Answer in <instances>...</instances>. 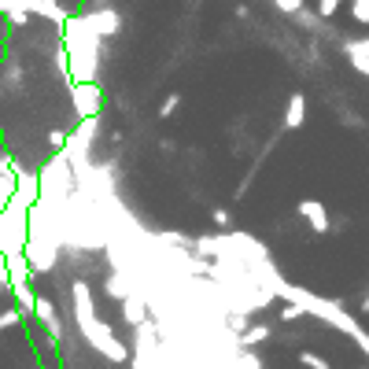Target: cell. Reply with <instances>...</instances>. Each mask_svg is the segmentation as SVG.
Returning a JSON list of instances; mask_svg holds the SVG:
<instances>
[{"instance_id":"cell-24","label":"cell","mask_w":369,"mask_h":369,"mask_svg":"<svg viewBox=\"0 0 369 369\" xmlns=\"http://www.w3.org/2000/svg\"><path fill=\"white\" fill-rule=\"evenodd\" d=\"M63 144H67V129H49V148H63Z\"/></svg>"},{"instance_id":"cell-12","label":"cell","mask_w":369,"mask_h":369,"mask_svg":"<svg viewBox=\"0 0 369 369\" xmlns=\"http://www.w3.org/2000/svg\"><path fill=\"white\" fill-rule=\"evenodd\" d=\"M103 288H107V295H111V299H129V295H137V288H133V280H129L126 273H111V277H107L103 280Z\"/></svg>"},{"instance_id":"cell-3","label":"cell","mask_w":369,"mask_h":369,"mask_svg":"<svg viewBox=\"0 0 369 369\" xmlns=\"http://www.w3.org/2000/svg\"><path fill=\"white\" fill-rule=\"evenodd\" d=\"M23 244H26V207L8 200V207L0 211V258L23 255Z\"/></svg>"},{"instance_id":"cell-21","label":"cell","mask_w":369,"mask_h":369,"mask_svg":"<svg viewBox=\"0 0 369 369\" xmlns=\"http://www.w3.org/2000/svg\"><path fill=\"white\" fill-rule=\"evenodd\" d=\"M211 218H214V226H218L222 233H229L233 218H229V211H226V207H214V214H211Z\"/></svg>"},{"instance_id":"cell-10","label":"cell","mask_w":369,"mask_h":369,"mask_svg":"<svg viewBox=\"0 0 369 369\" xmlns=\"http://www.w3.org/2000/svg\"><path fill=\"white\" fill-rule=\"evenodd\" d=\"M122 321L133 325V329H137L141 321H148V299H144L141 292L129 295V299H122Z\"/></svg>"},{"instance_id":"cell-6","label":"cell","mask_w":369,"mask_h":369,"mask_svg":"<svg viewBox=\"0 0 369 369\" xmlns=\"http://www.w3.org/2000/svg\"><path fill=\"white\" fill-rule=\"evenodd\" d=\"M299 218L307 222L310 233H318V236H325L333 229V218H329V211H325L321 200H299Z\"/></svg>"},{"instance_id":"cell-20","label":"cell","mask_w":369,"mask_h":369,"mask_svg":"<svg viewBox=\"0 0 369 369\" xmlns=\"http://www.w3.org/2000/svg\"><path fill=\"white\" fill-rule=\"evenodd\" d=\"M273 8H277L280 15H288V19H292V15L303 8V0H273Z\"/></svg>"},{"instance_id":"cell-17","label":"cell","mask_w":369,"mask_h":369,"mask_svg":"<svg viewBox=\"0 0 369 369\" xmlns=\"http://www.w3.org/2000/svg\"><path fill=\"white\" fill-rule=\"evenodd\" d=\"M347 8H351V19H355L358 26H365V23H369V0H351Z\"/></svg>"},{"instance_id":"cell-23","label":"cell","mask_w":369,"mask_h":369,"mask_svg":"<svg viewBox=\"0 0 369 369\" xmlns=\"http://www.w3.org/2000/svg\"><path fill=\"white\" fill-rule=\"evenodd\" d=\"M307 314H303L299 307H292V303H285V307H280V321H303Z\"/></svg>"},{"instance_id":"cell-15","label":"cell","mask_w":369,"mask_h":369,"mask_svg":"<svg viewBox=\"0 0 369 369\" xmlns=\"http://www.w3.org/2000/svg\"><path fill=\"white\" fill-rule=\"evenodd\" d=\"M299 365H307V369H333L329 358H321V355H314V351H299Z\"/></svg>"},{"instance_id":"cell-22","label":"cell","mask_w":369,"mask_h":369,"mask_svg":"<svg viewBox=\"0 0 369 369\" xmlns=\"http://www.w3.org/2000/svg\"><path fill=\"white\" fill-rule=\"evenodd\" d=\"M19 321H23V314H19V310H4V314H0V333H4V329H15Z\"/></svg>"},{"instance_id":"cell-13","label":"cell","mask_w":369,"mask_h":369,"mask_svg":"<svg viewBox=\"0 0 369 369\" xmlns=\"http://www.w3.org/2000/svg\"><path fill=\"white\" fill-rule=\"evenodd\" d=\"M11 295H15V303H19V314H34V299H37V292L30 288V285H11Z\"/></svg>"},{"instance_id":"cell-5","label":"cell","mask_w":369,"mask_h":369,"mask_svg":"<svg viewBox=\"0 0 369 369\" xmlns=\"http://www.w3.org/2000/svg\"><path fill=\"white\" fill-rule=\"evenodd\" d=\"M81 23L89 26L100 41H107V37H118V30H122V15H118V8H100V11H85Z\"/></svg>"},{"instance_id":"cell-14","label":"cell","mask_w":369,"mask_h":369,"mask_svg":"<svg viewBox=\"0 0 369 369\" xmlns=\"http://www.w3.org/2000/svg\"><path fill=\"white\" fill-rule=\"evenodd\" d=\"M273 333H270V325H248V329L241 333V336H236V340H241L244 347H258V343H266Z\"/></svg>"},{"instance_id":"cell-19","label":"cell","mask_w":369,"mask_h":369,"mask_svg":"<svg viewBox=\"0 0 369 369\" xmlns=\"http://www.w3.org/2000/svg\"><path fill=\"white\" fill-rule=\"evenodd\" d=\"M52 63H56V71H59L63 85H71V74H67V52H63V49H56V52H52Z\"/></svg>"},{"instance_id":"cell-11","label":"cell","mask_w":369,"mask_h":369,"mask_svg":"<svg viewBox=\"0 0 369 369\" xmlns=\"http://www.w3.org/2000/svg\"><path fill=\"white\" fill-rule=\"evenodd\" d=\"M4 273H8V288H11V285H30V266H26L23 255L4 258Z\"/></svg>"},{"instance_id":"cell-1","label":"cell","mask_w":369,"mask_h":369,"mask_svg":"<svg viewBox=\"0 0 369 369\" xmlns=\"http://www.w3.org/2000/svg\"><path fill=\"white\" fill-rule=\"evenodd\" d=\"M63 52H67V74L71 85L78 81H100V59H103V41L81 23V15L63 19Z\"/></svg>"},{"instance_id":"cell-18","label":"cell","mask_w":369,"mask_h":369,"mask_svg":"<svg viewBox=\"0 0 369 369\" xmlns=\"http://www.w3.org/2000/svg\"><path fill=\"white\" fill-rule=\"evenodd\" d=\"M178 107H181V93H170V96L159 103V118H170L173 111H178Z\"/></svg>"},{"instance_id":"cell-25","label":"cell","mask_w":369,"mask_h":369,"mask_svg":"<svg viewBox=\"0 0 369 369\" xmlns=\"http://www.w3.org/2000/svg\"><path fill=\"white\" fill-rule=\"evenodd\" d=\"M8 173H11V159L0 156V178H8Z\"/></svg>"},{"instance_id":"cell-8","label":"cell","mask_w":369,"mask_h":369,"mask_svg":"<svg viewBox=\"0 0 369 369\" xmlns=\"http://www.w3.org/2000/svg\"><path fill=\"white\" fill-rule=\"evenodd\" d=\"M343 56L347 63L355 67V74H369V41L365 37H351V41H343Z\"/></svg>"},{"instance_id":"cell-16","label":"cell","mask_w":369,"mask_h":369,"mask_svg":"<svg viewBox=\"0 0 369 369\" xmlns=\"http://www.w3.org/2000/svg\"><path fill=\"white\" fill-rule=\"evenodd\" d=\"M340 4H343V0H318V11L314 15L321 19V23H329V19L340 11Z\"/></svg>"},{"instance_id":"cell-4","label":"cell","mask_w":369,"mask_h":369,"mask_svg":"<svg viewBox=\"0 0 369 369\" xmlns=\"http://www.w3.org/2000/svg\"><path fill=\"white\" fill-rule=\"evenodd\" d=\"M71 100H74L78 122L81 118H96L103 111V89H100V81H78V85H71Z\"/></svg>"},{"instance_id":"cell-2","label":"cell","mask_w":369,"mask_h":369,"mask_svg":"<svg viewBox=\"0 0 369 369\" xmlns=\"http://www.w3.org/2000/svg\"><path fill=\"white\" fill-rule=\"evenodd\" d=\"M78 333H81V340L89 343L93 351H100L107 362H126V358H129L126 343H122V340H115V329H111L107 321H100V314L78 321Z\"/></svg>"},{"instance_id":"cell-7","label":"cell","mask_w":369,"mask_h":369,"mask_svg":"<svg viewBox=\"0 0 369 369\" xmlns=\"http://www.w3.org/2000/svg\"><path fill=\"white\" fill-rule=\"evenodd\" d=\"M34 314L41 318V325H45V333L52 336L49 343H63V321H59V314H56V307H52V299L37 295V299H34Z\"/></svg>"},{"instance_id":"cell-9","label":"cell","mask_w":369,"mask_h":369,"mask_svg":"<svg viewBox=\"0 0 369 369\" xmlns=\"http://www.w3.org/2000/svg\"><path fill=\"white\" fill-rule=\"evenodd\" d=\"M303 122H307V96L292 93V96H288V107H285V133H295Z\"/></svg>"}]
</instances>
